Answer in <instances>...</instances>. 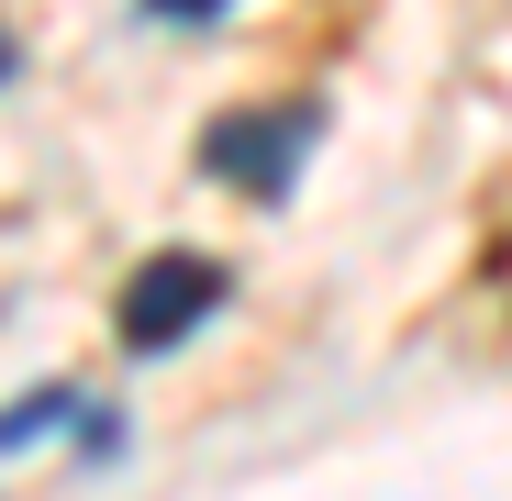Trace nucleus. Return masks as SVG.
<instances>
[{
    "mask_svg": "<svg viewBox=\"0 0 512 501\" xmlns=\"http://www.w3.org/2000/svg\"><path fill=\"white\" fill-rule=\"evenodd\" d=\"M0 78H12V34H0Z\"/></svg>",
    "mask_w": 512,
    "mask_h": 501,
    "instance_id": "5",
    "label": "nucleus"
},
{
    "mask_svg": "<svg viewBox=\"0 0 512 501\" xmlns=\"http://www.w3.org/2000/svg\"><path fill=\"white\" fill-rule=\"evenodd\" d=\"M134 12H145V23H201V34H212L234 0H134Z\"/></svg>",
    "mask_w": 512,
    "mask_h": 501,
    "instance_id": "4",
    "label": "nucleus"
},
{
    "mask_svg": "<svg viewBox=\"0 0 512 501\" xmlns=\"http://www.w3.org/2000/svg\"><path fill=\"white\" fill-rule=\"evenodd\" d=\"M312 134H323V112L312 101H256V112H223L212 134H201V179H223V190H245V201H290L301 190V156H312Z\"/></svg>",
    "mask_w": 512,
    "mask_h": 501,
    "instance_id": "2",
    "label": "nucleus"
},
{
    "mask_svg": "<svg viewBox=\"0 0 512 501\" xmlns=\"http://www.w3.org/2000/svg\"><path fill=\"white\" fill-rule=\"evenodd\" d=\"M223 301H234V268H223V257H201V245H167V257H145V268L123 279L112 334H123L134 357H167V346H190V334H201Z\"/></svg>",
    "mask_w": 512,
    "mask_h": 501,
    "instance_id": "1",
    "label": "nucleus"
},
{
    "mask_svg": "<svg viewBox=\"0 0 512 501\" xmlns=\"http://www.w3.org/2000/svg\"><path fill=\"white\" fill-rule=\"evenodd\" d=\"M78 424H90V390H78V379H45V390H23L12 412H0V457H34V446H67Z\"/></svg>",
    "mask_w": 512,
    "mask_h": 501,
    "instance_id": "3",
    "label": "nucleus"
}]
</instances>
